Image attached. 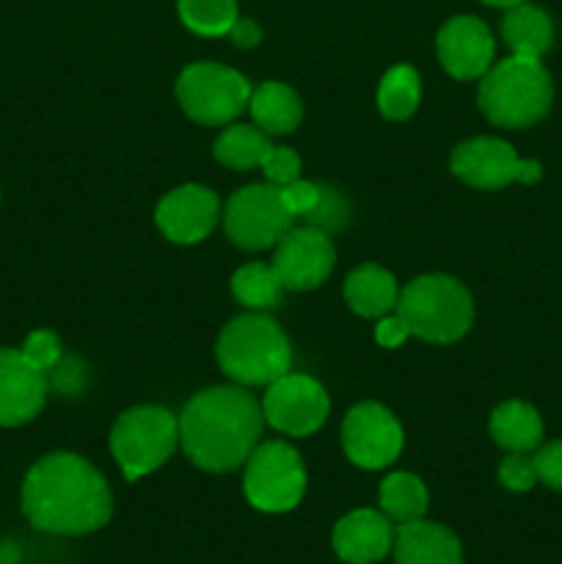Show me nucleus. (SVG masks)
Listing matches in <instances>:
<instances>
[{
  "label": "nucleus",
  "mask_w": 562,
  "mask_h": 564,
  "mask_svg": "<svg viewBox=\"0 0 562 564\" xmlns=\"http://www.w3.org/2000/svg\"><path fill=\"white\" fill-rule=\"evenodd\" d=\"M253 121L262 127L268 135H287L295 130L303 119L301 97L292 91L287 83L268 80L251 91V102H248Z\"/></svg>",
  "instance_id": "nucleus-22"
},
{
  "label": "nucleus",
  "mask_w": 562,
  "mask_h": 564,
  "mask_svg": "<svg viewBox=\"0 0 562 564\" xmlns=\"http://www.w3.org/2000/svg\"><path fill=\"white\" fill-rule=\"evenodd\" d=\"M180 17L198 36H226L237 22V0H176Z\"/></svg>",
  "instance_id": "nucleus-27"
},
{
  "label": "nucleus",
  "mask_w": 562,
  "mask_h": 564,
  "mask_svg": "<svg viewBox=\"0 0 562 564\" xmlns=\"http://www.w3.org/2000/svg\"><path fill=\"white\" fill-rule=\"evenodd\" d=\"M22 512L39 532L77 538L110 521L114 494L91 463L69 452H55L28 471Z\"/></svg>",
  "instance_id": "nucleus-1"
},
{
  "label": "nucleus",
  "mask_w": 562,
  "mask_h": 564,
  "mask_svg": "<svg viewBox=\"0 0 562 564\" xmlns=\"http://www.w3.org/2000/svg\"><path fill=\"white\" fill-rule=\"evenodd\" d=\"M490 435L507 452H534L543 441V419L529 402H501L490 416Z\"/></svg>",
  "instance_id": "nucleus-21"
},
{
  "label": "nucleus",
  "mask_w": 562,
  "mask_h": 564,
  "mask_svg": "<svg viewBox=\"0 0 562 564\" xmlns=\"http://www.w3.org/2000/svg\"><path fill=\"white\" fill-rule=\"evenodd\" d=\"M419 97H422V83L417 69L408 64L391 66L378 86V108L391 121L411 119L413 110L419 108Z\"/></svg>",
  "instance_id": "nucleus-25"
},
{
  "label": "nucleus",
  "mask_w": 562,
  "mask_h": 564,
  "mask_svg": "<svg viewBox=\"0 0 562 564\" xmlns=\"http://www.w3.org/2000/svg\"><path fill=\"white\" fill-rule=\"evenodd\" d=\"M273 270L284 290H314L331 275L336 264L334 242L314 226H292L273 253Z\"/></svg>",
  "instance_id": "nucleus-13"
},
{
  "label": "nucleus",
  "mask_w": 562,
  "mask_h": 564,
  "mask_svg": "<svg viewBox=\"0 0 562 564\" xmlns=\"http://www.w3.org/2000/svg\"><path fill=\"white\" fill-rule=\"evenodd\" d=\"M320 193H323V185L309 180H295L290 182V185L281 187V198H284L287 209H290L295 218H303V215L320 202Z\"/></svg>",
  "instance_id": "nucleus-33"
},
{
  "label": "nucleus",
  "mask_w": 562,
  "mask_h": 564,
  "mask_svg": "<svg viewBox=\"0 0 562 564\" xmlns=\"http://www.w3.org/2000/svg\"><path fill=\"white\" fill-rule=\"evenodd\" d=\"M295 215L287 209L281 187L248 185L231 193L224 209L226 237L242 251H262L275 246L292 229Z\"/></svg>",
  "instance_id": "nucleus-9"
},
{
  "label": "nucleus",
  "mask_w": 562,
  "mask_h": 564,
  "mask_svg": "<svg viewBox=\"0 0 562 564\" xmlns=\"http://www.w3.org/2000/svg\"><path fill=\"white\" fill-rule=\"evenodd\" d=\"M281 281L275 275L273 264L251 262L242 264L235 275H231V292L237 301L251 312H270L279 306L281 301Z\"/></svg>",
  "instance_id": "nucleus-26"
},
{
  "label": "nucleus",
  "mask_w": 562,
  "mask_h": 564,
  "mask_svg": "<svg viewBox=\"0 0 562 564\" xmlns=\"http://www.w3.org/2000/svg\"><path fill=\"white\" fill-rule=\"evenodd\" d=\"M331 411L323 383L301 372H287L268 386L262 400L264 422L279 433L303 438L317 433Z\"/></svg>",
  "instance_id": "nucleus-11"
},
{
  "label": "nucleus",
  "mask_w": 562,
  "mask_h": 564,
  "mask_svg": "<svg viewBox=\"0 0 562 564\" xmlns=\"http://www.w3.org/2000/svg\"><path fill=\"white\" fill-rule=\"evenodd\" d=\"M182 110L198 124H231L251 102V86L237 69L213 61L191 64L176 80Z\"/></svg>",
  "instance_id": "nucleus-7"
},
{
  "label": "nucleus",
  "mask_w": 562,
  "mask_h": 564,
  "mask_svg": "<svg viewBox=\"0 0 562 564\" xmlns=\"http://www.w3.org/2000/svg\"><path fill=\"white\" fill-rule=\"evenodd\" d=\"M397 290L395 275L380 264H361L353 270L345 281V301L361 317H386L397 308Z\"/></svg>",
  "instance_id": "nucleus-19"
},
{
  "label": "nucleus",
  "mask_w": 562,
  "mask_h": 564,
  "mask_svg": "<svg viewBox=\"0 0 562 564\" xmlns=\"http://www.w3.org/2000/svg\"><path fill=\"white\" fill-rule=\"evenodd\" d=\"M47 391V375L33 369L20 350L0 347V427H17L39 416Z\"/></svg>",
  "instance_id": "nucleus-16"
},
{
  "label": "nucleus",
  "mask_w": 562,
  "mask_h": 564,
  "mask_svg": "<svg viewBox=\"0 0 562 564\" xmlns=\"http://www.w3.org/2000/svg\"><path fill=\"white\" fill-rule=\"evenodd\" d=\"M391 554L395 564H463V545L457 534L424 518L397 523Z\"/></svg>",
  "instance_id": "nucleus-18"
},
{
  "label": "nucleus",
  "mask_w": 562,
  "mask_h": 564,
  "mask_svg": "<svg viewBox=\"0 0 562 564\" xmlns=\"http://www.w3.org/2000/svg\"><path fill=\"white\" fill-rule=\"evenodd\" d=\"M218 364L240 386H270L290 372L292 350L284 330L262 312L229 319L218 336Z\"/></svg>",
  "instance_id": "nucleus-4"
},
{
  "label": "nucleus",
  "mask_w": 562,
  "mask_h": 564,
  "mask_svg": "<svg viewBox=\"0 0 562 564\" xmlns=\"http://www.w3.org/2000/svg\"><path fill=\"white\" fill-rule=\"evenodd\" d=\"M411 336V330H408V325L402 323L397 314H386V317H380L378 328H375V339H378L380 347H400L402 341Z\"/></svg>",
  "instance_id": "nucleus-34"
},
{
  "label": "nucleus",
  "mask_w": 562,
  "mask_h": 564,
  "mask_svg": "<svg viewBox=\"0 0 562 564\" xmlns=\"http://www.w3.org/2000/svg\"><path fill=\"white\" fill-rule=\"evenodd\" d=\"M395 314L408 325L411 336L433 345H452L472 328L474 303L461 281L430 273L413 279L400 292Z\"/></svg>",
  "instance_id": "nucleus-5"
},
{
  "label": "nucleus",
  "mask_w": 562,
  "mask_h": 564,
  "mask_svg": "<svg viewBox=\"0 0 562 564\" xmlns=\"http://www.w3.org/2000/svg\"><path fill=\"white\" fill-rule=\"evenodd\" d=\"M242 490L259 512H290L306 494V468L301 455L284 441L259 444L246 460Z\"/></svg>",
  "instance_id": "nucleus-8"
},
{
  "label": "nucleus",
  "mask_w": 562,
  "mask_h": 564,
  "mask_svg": "<svg viewBox=\"0 0 562 564\" xmlns=\"http://www.w3.org/2000/svg\"><path fill=\"white\" fill-rule=\"evenodd\" d=\"M450 165L457 180L479 191H499L510 182L534 185L543 176V165L538 160H521L510 143L488 135L455 147Z\"/></svg>",
  "instance_id": "nucleus-10"
},
{
  "label": "nucleus",
  "mask_w": 562,
  "mask_h": 564,
  "mask_svg": "<svg viewBox=\"0 0 562 564\" xmlns=\"http://www.w3.org/2000/svg\"><path fill=\"white\" fill-rule=\"evenodd\" d=\"M534 471H538V482L549 485V488L562 494V441H551V444L540 446L532 455Z\"/></svg>",
  "instance_id": "nucleus-32"
},
{
  "label": "nucleus",
  "mask_w": 562,
  "mask_h": 564,
  "mask_svg": "<svg viewBox=\"0 0 562 564\" xmlns=\"http://www.w3.org/2000/svg\"><path fill=\"white\" fill-rule=\"evenodd\" d=\"M180 444V419L158 405L130 408L110 430V452L130 482L158 471Z\"/></svg>",
  "instance_id": "nucleus-6"
},
{
  "label": "nucleus",
  "mask_w": 562,
  "mask_h": 564,
  "mask_svg": "<svg viewBox=\"0 0 562 564\" xmlns=\"http://www.w3.org/2000/svg\"><path fill=\"white\" fill-rule=\"evenodd\" d=\"M229 36L237 47H253V44H259V39H262V31H259V25L253 20L237 17V22L231 25Z\"/></svg>",
  "instance_id": "nucleus-35"
},
{
  "label": "nucleus",
  "mask_w": 562,
  "mask_h": 564,
  "mask_svg": "<svg viewBox=\"0 0 562 564\" xmlns=\"http://www.w3.org/2000/svg\"><path fill=\"white\" fill-rule=\"evenodd\" d=\"M342 446L358 468H386L400 457L402 427L380 402H358L342 422Z\"/></svg>",
  "instance_id": "nucleus-12"
},
{
  "label": "nucleus",
  "mask_w": 562,
  "mask_h": 564,
  "mask_svg": "<svg viewBox=\"0 0 562 564\" xmlns=\"http://www.w3.org/2000/svg\"><path fill=\"white\" fill-rule=\"evenodd\" d=\"M439 61L455 80H474L494 66L496 42L488 25L472 14L452 17L435 39Z\"/></svg>",
  "instance_id": "nucleus-15"
},
{
  "label": "nucleus",
  "mask_w": 562,
  "mask_h": 564,
  "mask_svg": "<svg viewBox=\"0 0 562 564\" xmlns=\"http://www.w3.org/2000/svg\"><path fill=\"white\" fill-rule=\"evenodd\" d=\"M499 482L512 494H527L538 482V471H534V460L523 452H510L499 466Z\"/></svg>",
  "instance_id": "nucleus-30"
},
{
  "label": "nucleus",
  "mask_w": 562,
  "mask_h": 564,
  "mask_svg": "<svg viewBox=\"0 0 562 564\" xmlns=\"http://www.w3.org/2000/svg\"><path fill=\"white\" fill-rule=\"evenodd\" d=\"M380 512L391 523H411L428 512V488L419 477L406 471H395L380 482Z\"/></svg>",
  "instance_id": "nucleus-24"
},
{
  "label": "nucleus",
  "mask_w": 562,
  "mask_h": 564,
  "mask_svg": "<svg viewBox=\"0 0 562 564\" xmlns=\"http://www.w3.org/2000/svg\"><path fill=\"white\" fill-rule=\"evenodd\" d=\"M22 358L31 364L33 369L47 375L55 364L61 361V339L53 330H33L22 345Z\"/></svg>",
  "instance_id": "nucleus-29"
},
{
  "label": "nucleus",
  "mask_w": 562,
  "mask_h": 564,
  "mask_svg": "<svg viewBox=\"0 0 562 564\" xmlns=\"http://www.w3.org/2000/svg\"><path fill=\"white\" fill-rule=\"evenodd\" d=\"M264 427L262 405L240 386L198 391L180 413V444L202 471L229 474L246 466Z\"/></svg>",
  "instance_id": "nucleus-2"
},
{
  "label": "nucleus",
  "mask_w": 562,
  "mask_h": 564,
  "mask_svg": "<svg viewBox=\"0 0 562 564\" xmlns=\"http://www.w3.org/2000/svg\"><path fill=\"white\" fill-rule=\"evenodd\" d=\"M336 556L347 564H375L391 554L395 529L383 512L353 510L334 527Z\"/></svg>",
  "instance_id": "nucleus-17"
},
{
  "label": "nucleus",
  "mask_w": 562,
  "mask_h": 564,
  "mask_svg": "<svg viewBox=\"0 0 562 564\" xmlns=\"http://www.w3.org/2000/svg\"><path fill=\"white\" fill-rule=\"evenodd\" d=\"M273 149L268 132L262 127L251 124H231L215 141L213 154L220 165L235 171H248L262 165V160L268 158V152Z\"/></svg>",
  "instance_id": "nucleus-23"
},
{
  "label": "nucleus",
  "mask_w": 562,
  "mask_h": 564,
  "mask_svg": "<svg viewBox=\"0 0 562 564\" xmlns=\"http://www.w3.org/2000/svg\"><path fill=\"white\" fill-rule=\"evenodd\" d=\"M259 169L264 171L268 182L275 187H284L290 185V182L301 180V158H298V152H292V149L287 147L270 149L268 158L262 160Z\"/></svg>",
  "instance_id": "nucleus-31"
},
{
  "label": "nucleus",
  "mask_w": 562,
  "mask_h": 564,
  "mask_svg": "<svg viewBox=\"0 0 562 564\" xmlns=\"http://www.w3.org/2000/svg\"><path fill=\"white\" fill-rule=\"evenodd\" d=\"M306 226H314V229L325 231V235H331V231L342 229L347 220V202L342 198V193H336L334 187H325L323 185V193H320V202L314 204L312 209H309L306 215Z\"/></svg>",
  "instance_id": "nucleus-28"
},
{
  "label": "nucleus",
  "mask_w": 562,
  "mask_h": 564,
  "mask_svg": "<svg viewBox=\"0 0 562 564\" xmlns=\"http://www.w3.org/2000/svg\"><path fill=\"white\" fill-rule=\"evenodd\" d=\"M485 119L499 127H532L543 119L554 102L551 75L540 58L510 55L483 75L477 94Z\"/></svg>",
  "instance_id": "nucleus-3"
},
{
  "label": "nucleus",
  "mask_w": 562,
  "mask_h": 564,
  "mask_svg": "<svg viewBox=\"0 0 562 564\" xmlns=\"http://www.w3.org/2000/svg\"><path fill=\"white\" fill-rule=\"evenodd\" d=\"M483 3H488V6H496V9H512V6L523 3V0H483Z\"/></svg>",
  "instance_id": "nucleus-36"
},
{
  "label": "nucleus",
  "mask_w": 562,
  "mask_h": 564,
  "mask_svg": "<svg viewBox=\"0 0 562 564\" xmlns=\"http://www.w3.org/2000/svg\"><path fill=\"white\" fill-rule=\"evenodd\" d=\"M501 39L512 50V55L540 58L549 53L551 42H554V22L540 6L523 0V3L507 9L505 20H501Z\"/></svg>",
  "instance_id": "nucleus-20"
},
{
  "label": "nucleus",
  "mask_w": 562,
  "mask_h": 564,
  "mask_svg": "<svg viewBox=\"0 0 562 564\" xmlns=\"http://www.w3.org/2000/svg\"><path fill=\"white\" fill-rule=\"evenodd\" d=\"M220 218V202L209 187L182 185L165 193L154 209L158 229L180 246H193L209 237Z\"/></svg>",
  "instance_id": "nucleus-14"
}]
</instances>
